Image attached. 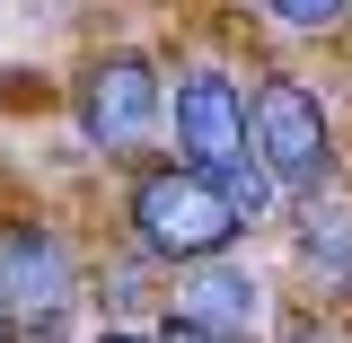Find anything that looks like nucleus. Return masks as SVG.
<instances>
[{
	"mask_svg": "<svg viewBox=\"0 0 352 343\" xmlns=\"http://www.w3.org/2000/svg\"><path fill=\"white\" fill-rule=\"evenodd\" d=\"M0 343H18V326H9V308H0Z\"/></svg>",
	"mask_w": 352,
	"mask_h": 343,
	"instance_id": "obj_12",
	"label": "nucleus"
},
{
	"mask_svg": "<svg viewBox=\"0 0 352 343\" xmlns=\"http://www.w3.org/2000/svg\"><path fill=\"white\" fill-rule=\"evenodd\" d=\"M168 159H185V168H203L238 203V220L247 229H273L282 220V185L264 176L256 159V106H247V71L238 62H220V53H185L168 71Z\"/></svg>",
	"mask_w": 352,
	"mask_h": 343,
	"instance_id": "obj_1",
	"label": "nucleus"
},
{
	"mask_svg": "<svg viewBox=\"0 0 352 343\" xmlns=\"http://www.w3.org/2000/svg\"><path fill=\"white\" fill-rule=\"evenodd\" d=\"M247 238L256 229L238 220V203L203 168H185V159H141V168H124V247L150 256L159 273H194V264L247 256Z\"/></svg>",
	"mask_w": 352,
	"mask_h": 343,
	"instance_id": "obj_3",
	"label": "nucleus"
},
{
	"mask_svg": "<svg viewBox=\"0 0 352 343\" xmlns=\"http://www.w3.org/2000/svg\"><path fill=\"white\" fill-rule=\"evenodd\" d=\"M80 300H97V317L106 326H159V300H168V273L150 256H132L124 238H106L97 247V264H88V291Z\"/></svg>",
	"mask_w": 352,
	"mask_h": 343,
	"instance_id": "obj_8",
	"label": "nucleus"
},
{
	"mask_svg": "<svg viewBox=\"0 0 352 343\" xmlns=\"http://www.w3.org/2000/svg\"><path fill=\"white\" fill-rule=\"evenodd\" d=\"M71 124H80V141L106 168L159 159V141H168V62L141 53V44L88 53L80 80H71Z\"/></svg>",
	"mask_w": 352,
	"mask_h": 343,
	"instance_id": "obj_4",
	"label": "nucleus"
},
{
	"mask_svg": "<svg viewBox=\"0 0 352 343\" xmlns=\"http://www.w3.org/2000/svg\"><path fill=\"white\" fill-rule=\"evenodd\" d=\"M282 238H291V273H300L308 308L352 317V176L326 185V194L282 203Z\"/></svg>",
	"mask_w": 352,
	"mask_h": 343,
	"instance_id": "obj_7",
	"label": "nucleus"
},
{
	"mask_svg": "<svg viewBox=\"0 0 352 343\" xmlns=\"http://www.w3.org/2000/svg\"><path fill=\"white\" fill-rule=\"evenodd\" d=\"M80 291H88V256L62 220H44V212L0 220V308H9L18 343H53L80 317Z\"/></svg>",
	"mask_w": 352,
	"mask_h": 343,
	"instance_id": "obj_5",
	"label": "nucleus"
},
{
	"mask_svg": "<svg viewBox=\"0 0 352 343\" xmlns=\"http://www.w3.org/2000/svg\"><path fill=\"white\" fill-rule=\"evenodd\" d=\"M282 317V291L256 256H220L194 264V273H168V300H159V326H194L212 343H264Z\"/></svg>",
	"mask_w": 352,
	"mask_h": 343,
	"instance_id": "obj_6",
	"label": "nucleus"
},
{
	"mask_svg": "<svg viewBox=\"0 0 352 343\" xmlns=\"http://www.w3.org/2000/svg\"><path fill=\"white\" fill-rule=\"evenodd\" d=\"M247 106H256V159L282 185V203L326 194V185L352 176L344 106L308 62H247Z\"/></svg>",
	"mask_w": 352,
	"mask_h": 343,
	"instance_id": "obj_2",
	"label": "nucleus"
},
{
	"mask_svg": "<svg viewBox=\"0 0 352 343\" xmlns=\"http://www.w3.org/2000/svg\"><path fill=\"white\" fill-rule=\"evenodd\" d=\"M88 343H159V326H97Z\"/></svg>",
	"mask_w": 352,
	"mask_h": 343,
	"instance_id": "obj_10",
	"label": "nucleus"
},
{
	"mask_svg": "<svg viewBox=\"0 0 352 343\" xmlns=\"http://www.w3.org/2000/svg\"><path fill=\"white\" fill-rule=\"evenodd\" d=\"M264 36L291 44V53H326V44L352 36V0H256Z\"/></svg>",
	"mask_w": 352,
	"mask_h": 343,
	"instance_id": "obj_9",
	"label": "nucleus"
},
{
	"mask_svg": "<svg viewBox=\"0 0 352 343\" xmlns=\"http://www.w3.org/2000/svg\"><path fill=\"white\" fill-rule=\"evenodd\" d=\"M159 343H212V335H194V326H159Z\"/></svg>",
	"mask_w": 352,
	"mask_h": 343,
	"instance_id": "obj_11",
	"label": "nucleus"
}]
</instances>
